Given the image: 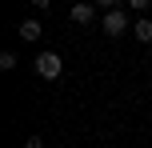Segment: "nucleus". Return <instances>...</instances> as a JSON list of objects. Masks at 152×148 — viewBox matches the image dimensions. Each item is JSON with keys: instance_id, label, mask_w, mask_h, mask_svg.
<instances>
[{"instance_id": "4", "label": "nucleus", "mask_w": 152, "mask_h": 148, "mask_svg": "<svg viewBox=\"0 0 152 148\" xmlns=\"http://www.w3.org/2000/svg\"><path fill=\"white\" fill-rule=\"evenodd\" d=\"M92 16H96L92 4H76V8H72V20H76V24H92Z\"/></svg>"}, {"instance_id": "6", "label": "nucleus", "mask_w": 152, "mask_h": 148, "mask_svg": "<svg viewBox=\"0 0 152 148\" xmlns=\"http://www.w3.org/2000/svg\"><path fill=\"white\" fill-rule=\"evenodd\" d=\"M0 68L12 72V68H16V56H12V52H0Z\"/></svg>"}, {"instance_id": "5", "label": "nucleus", "mask_w": 152, "mask_h": 148, "mask_svg": "<svg viewBox=\"0 0 152 148\" xmlns=\"http://www.w3.org/2000/svg\"><path fill=\"white\" fill-rule=\"evenodd\" d=\"M20 36H24V40H40V36H44L40 20H24V24H20Z\"/></svg>"}, {"instance_id": "1", "label": "nucleus", "mask_w": 152, "mask_h": 148, "mask_svg": "<svg viewBox=\"0 0 152 148\" xmlns=\"http://www.w3.org/2000/svg\"><path fill=\"white\" fill-rule=\"evenodd\" d=\"M36 72H40L44 80H56V76L64 72V60H60L56 52H40V56H36Z\"/></svg>"}, {"instance_id": "3", "label": "nucleus", "mask_w": 152, "mask_h": 148, "mask_svg": "<svg viewBox=\"0 0 152 148\" xmlns=\"http://www.w3.org/2000/svg\"><path fill=\"white\" fill-rule=\"evenodd\" d=\"M132 36H136L140 44H152V20H136L132 24Z\"/></svg>"}, {"instance_id": "2", "label": "nucleus", "mask_w": 152, "mask_h": 148, "mask_svg": "<svg viewBox=\"0 0 152 148\" xmlns=\"http://www.w3.org/2000/svg\"><path fill=\"white\" fill-rule=\"evenodd\" d=\"M104 32H108V36H120V32H128V12H124V8L104 12Z\"/></svg>"}, {"instance_id": "7", "label": "nucleus", "mask_w": 152, "mask_h": 148, "mask_svg": "<svg viewBox=\"0 0 152 148\" xmlns=\"http://www.w3.org/2000/svg\"><path fill=\"white\" fill-rule=\"evenodd\" d=\"M24 148H44V140H40V136H28V140H24Z\"/></svg>"}]
</instances>
